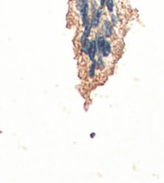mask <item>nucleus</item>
<instances>
[{
    "instance_id": "1",
    "label": "nucleus",
    "mask_w": 164,
    "mask_h": 183,
    "mask_svg": "<svg viewBox=\"0 0 164 183\" xmlns=\"http://www.w3.org/2000/svg\"><path fill=\"white\" fill-rule=\"evenodd\" d=\"M102 14H103V9L101 7H98L97 10L92 14V19H90V22L93 28H98V27L100 26Z\"/></svg>"
},
{
    "instance_id": "2",
    "label": "nucleus",
    "mask_w": 164,
    "mask_h": 183,
    "mask_svg": "<svg viewBox=\"0 0 164 183\" xmlns=\"http://www.w3.org/2000/svg\"><path fill=\"white\" fill-rule=\"evenodd\" d=\"M80 14L81 19V25L85 27L87 24V23L90 20L89 19V4L86 3L82 5L80 8Z\"/></svg>"
},
{
    "instance_id": "3",
    "label": "nucleus",
    "mask_w": 164,
    "mask_h": 183,
    "mask_svg": "<svg viewBox=\"0 0 164 183\" xmlns=\"http://www.w3.org/2000/svg\"><path fill=\"white\" fill-rule=\"evenodd\" d=\"M102 32L105 38H110L114 35V25L110 21L105 19L102 25Z\"/></svg>"
},
{
    "instance_id": "4",
    "label": "nucleus",
    "mask_w": 164,
    "mask_h": 183,
    "mask_svg": "<svg viewBox=\"0 0 164 183\" xmlns=\"http://www.w3.org/2000/svg\"><path fill=\"white\" fill-rule=\"evenodd\" d=\"M97 47H96V40H89V58L91 61L95 60L96 54H97Z\"/></svg>"
},
{
    "instance_id": "5",
    "label": "nucleus",
    "mask_w": 164,
    "mask_h": 183,
    "mask_svg": "<svg viewBox=\"0 0 164 183\" xmlns=\"http://www.w3.org/2000/svg\"><path fill=\"white\" fill-rule=\"evenodd\" d=\"M96 47H97V52L98 54L101 53V51L103 50L104 47H105V42H106V40H105V36H102V35H99V36H96Z\"/></svg>"
},
{
    "instance_id": "6",
    "label": "nucleus",
    "mask_w": 164,
    "mask_h": 183,
    "mask_svg": "<svg viewBox=\"0 0 164 183\" xmlns=\"http://www.w3.org/2000/svg\"><path fill=\"white\" fill-rule=\"evenodd\" d=\"M111 51H112V45H111V43L110 41L106 40L105 42V47H104L103 50L101 51V56L103 58H108L110 55Z\"/></svg>"
},
{
    "instance_id": "7",
    "label": "nucleus",
    "mask_w": 164,
    "mask_h": 183,
    "mask_svg": "<svg viewBox=\"0 0 164 183\" xmlns=\"http://www.w3.org/2000/svg\"><path fill=\"white\" fill-rule=\"evenodd\" d=\"M96 60L91 61V64L89 66V78L93 79V77L95 76V73H96Z\"/></svg>"
},
{
    "instance_id": "8",
    "label": "nucleus",
    "mask_w": 164,
    "mask_h": 183,
    "mask_svg": "<svg viewBox=\"0 0 164 183\" xmlns=\"http://www.w3.org/2000/svg\"><path fill=\"white\" fill-rule=\"evenodd\" d=\"M92 25H91V22L89 20L88 23H87V24H86L85 27H84V31H83V32H82V35L81 36H85L86 38H89V36H90V34H91V32H92Z\"/></svg>"
},
{
    "instance_id": "9",
    "label": "nucleus",
    "mask_w": 164,
    "mask_h": 183,
    "mask_svg": "<svg viewBox=\"0 0 164 183\" xmlns=\"http://www.w3.org/2000/svg\"><path fill=\"white\" fill-rule=\"evenodd\" d=\"M105 7L107 9L108 12L112 14L114 10V0H106Z\"/></svg>"
},
{
    "instance_id": "10",
    "label": "nucleus",
    "mask_w": 164,
    "mask_h": 183,
    "mask_svg": "<svg viewBox=\"0 0 164 183\" xmlns=\"http://www.w3.org/2000/svg\"><path fill=\"white\" fill-rule=\"evenodd\" d=\"M105 67V65L103 57L101 56H99V57L97 58V60H96V68L98 70L102 71V70H104Z\"/></svg>"
},
{
    "instance_id": "11",
    "label": "nucleus",
    "mask_w": 164,
    "mask_h": 183,
    "mask_svg": "<svg viewBox=\"0 0 164 183\" xmlns=\"http://www.w3.org/2000/svg\"><path fill=\"white\" fill-rule=\"evenodd\" d=\"M89 8H90V10H91V13H92V14L97 10L98 7H97V3H96V0H92V1H91L90 5H89Z\"/></svg>"
},
{
    "instance_id": "12",
    "label": "nucleus",
    "mask_w": 164,
    "mask_h": 183,
    "mask_svg": "<svg viewBox=\"0 0 164 183\" xmlns=\"http://www.w3.org/2000/svg\"><path fill=\"white\" fill-rule=\"evenodd\" d=\"M110 22L112 23V24L114 26L117 25L118 23V19L117 18V16L114 14H113V13L110 14Z\"/></svg>"
},
{
    "instance_id": "13",
    "label": "nucleus",
    "mask_w": 164,
    "mask_h": 183,
    "mask_svg": "<svg viewBox=\"0 0 164 183\" xmlns=\"http://www.w3.org/2000/svg\"><path fill=\"white\" fill-rule=\"evenodd\" d=\"M89 3V0H78L77 1V7L78 8L80 9L82 5H84V4H86V3Z\"/></svg>"
},
{
    "instance_id": "14",
    "label": "nucleus",
    "mask_w": 164,
    "mask_h": 183,
    "mask_svg": "<svg viewBox=\"0 0 164 183\" xmlns=\"http://www.w3.org/2000/svg\"><path fill=\"white\" fill-rule=\"evenodd\" d=\"M100 1V7L103 9L104 7H105V3H106V0H99Z\"/></svg>"
}]
</instances>
